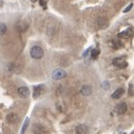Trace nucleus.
Segmentation results:
<instances>
[{
  "label": "nucleus",
  "mask_w": 134,
  "mask_h": 134,
  "mask_svg": "<svg viewBox=\"0 0 134 134\" xmlns=\"http://www.w3.org/2000/svg\"><path fill=\"white\" fill-rule=\"evenodd\" d=\"M30 56L34 59H40L44 56V50L39 46H34L30 49Z\"/></svg>",
  "instance_id": "f257e3e1"
},
{
  "label": "nucleus",
  "mask_w": 134,
  "mask_h": 134,
  "mask_svg": "<svg viewBox=\"0 0 134 134\" xmlns=\"http://www.w3.org/2000/svg\"><path fill=\"white\" fill-rule=\"evenodd\" d=\"M113 65L119 67V68H125V67L127 66V63H126V60H124L123 57H117V58L113 59Z\"/></svg>",
  "instance_id": "f03ea898"
},
{
  "label": "nucleus",
  "mask_w": 134,
  "mask_h": 134,
  "mask_svg": "<svg viewBox=\"0 0 134 134\" xmlns=\"http://www.w3.org/2000/svg\"><path fill=\"white\" fill-rule=\"evenodd\" d=\"M66 77V72L64 69H56L55 72L53 73V78L56 79V81H59Z\"/></svg>",
  "instance_id": "7ed1b4c3"
},
{
  "label": "nucleus",
  "mask_w": 134,
  "mask_h": 134,
  "mask_svg": "<svg viewBox=\"0 0 134 134\" xmlns=\"http://www.w3.org/2000/svg\"><path fill=\"white\" fill-rule=\"evenodd\" d=\"M18 95L20 96V97H23V98H26L29 96V88L26 86H21V87H19L18 88Z\"/></svg>",
  "instance_id": "20e7f679"
},
{
  "label": "nucleus",
  "mask_w": 134,
  "mask_h": 134,
  "mask_svg": "<svg viewBox=\"0 0 134 134\" xmlns=\"http://www.w3.org/2000/svg\"><path fill=\"white\" fill-rule=\"evenodd\" d=\"M75 132H76V134H87L88 127H87L85 124H79L76 126V129H75Z\"/></svg>",
  "instance_id": "39448f33"
},
{
  "label": "nucleus",
  "mask_w": 134,
  "mask_h": 134,
  "mask_svg": "<svg viewBox=\"0 0 134 134\" xmlns=\"http://www.w3.org/2000/svg\"><path fill=\"white\" fill-rule=\"evenodd\" d=\"M45 131H46V130H45V127H44L41 124L37 123V124H35V125L32 126V132L35 133V134H44Z\"/></svg>",
  "instance_id": "423d86ee"
},
{
  "label": "nucleus",
  "mask_w": 134,
  "mask_h": 134,
  "mask_svg": "<svg viewBox=\"0 0 134 134\" xmlns=\"http://www.w3.org/2000/svg\"><path fill=\"white\" fill-rule=\"evenodd\" d=\"M115 111H116V113H119V114H124V113L127 111L126 103H121V104H119V105L116 106Z\"/></svg>",
  "instance_id": "0eeeda50"
},
{
  "label": "nucleus",
  "mask_w": 134,
  "mask_h": 134,
  "mask_svg": "<svg viewBox=\"0 0 134 134\" xmlns=\"http://www.w3.org/2000/svg\"><path fill=\"white\" fill-rule=\"evenodd\" d=\"M107 25H108V21H107L106 18H104V17H100V18L97 19V26H98V28L105 29L107 27Z\"/></svg>",
  "instance_id": "6e6552de"
},
{
  "label": "nucleus",
  "mask_w": 134,
  "mask_h": 134,
  "mask_svg": "<svg viewBox=\"0 0 134 134\" xmlns=\"http://www.w3.org/2000/svg\"><path fill=\"white\" fill-rule=\"evenodd\" d=\"M43 92H44V86H43V85L36 86V87H35V90H34V97H35V98L39 97V96L43 94Z\"/></svg>",
  "instance_id": "1a4fd4ad"
},
{
  "label": "nucleus",
  "mask_w": 134,
  "mask_h": 134,
  "mask_svg": "<svg viewBox=\"0 0 134 134\" xmlns=\"http://www.w3.org/2000/svg\"><path fill=\"white\" fill-rule=\"evenodd\" d=\"M81 94L84 96H90L92 94V87L88 85H84L81 90Z\"/></svg>",
  "instance_id": "9d476101"
},
{
  "label": "nucleus",
  "mask_w": 134,
  "mask_h": 134,
  "mask_svg": "<svg viewBox=\"0 0 134 134\" xmlns=\"http://www.w3.org/2000/svg\"><path fill=\"white\" fill-rule=\"evenodd\" d=\"M17 120H18V115H17L16 113H10V114H8V116H7V121L9 123H16Z\"/></svg>",
  "instance_id": "9b49d317"
},
{
  "label": "nucleus",
  "mask_w": 134,
  "mask_h": 134,
  "mask_svg": "<svg viewBox=\"0 0 134 134\" xmlns=\"http://www.w3.org/2000/svg\"><path fill=\"white\" fill-rule=\"evenodd\" d=\"M123 94H124V90H123V88H117V90L114 92V93L112 94V98L117 99V98H120Z\"/></svg>",
  "instance_id": "f8f14e48"
},
{
  "label": "nucleus",
  "mask_w": 134,
  "mask_h": 134,
  "mask_svg": "<svg viewBox=\"0 0 134 134\" xmlns=\"http://www.w3.org/2000/svg\"><path fill=\"white\" fill-rule=\"evenodd\" d=\"M131 35H132V28L130 27V28H127L126 31L120 32L119 34V37H121V38H129V37H131Z\"/></svg>",
  "instance_id": "ddd939ff"
},
{
  "label": "nucleus",
  "mask_w": 134,
  "mask_h": 134,
  "mask_svg": "<svg viewBox=\"0 0 134 134\" xmlns=\"http://www.w3.org/2000/svg\"><path fill=\"white\" fill-rule=\"evenodd\" d=\"M7 31V26L5 23H0V35H3Z\"/></svg>",
  "instance_id": "4468645a"
},
{
  "label": "nucleus",
  "mask_w": 134,
  "mask_h": 134,
  "mask_svg": "<svg viewBox=\"0 0 134 134\" xmlns=\"http://www.w3.org/2000/svg\"><path fill=\"white\" fill-rule=\"evenodd\" d=\"M28 124H29V119H26L25 120L24 125H23V129H21V134H24L25 132H26V129L28 127Z\"/></svg>",
  "instance_id": "2eb2a0df"
},
{
  "label": "nucleus",
  "mask_w": 134,
  "mask_h": 134,
  "mask_svg": "<svg viewBox=\"0 0 134 134\" xmlns=\"http://www.w3.org/2000/svg\"><path fill=\"white\" fill-rule=\"evenodd\" d=\"M112 44H113V48L114 49H116V48H120L121 46H122V44H121V41H119V40H113L112 41Z\"/></svg>",
  "instance_id": "dca6fc26"
},
{
  "label": "nucleus",
  "mask_w": 134,
  "mask_h": 134,
  "mask_svg": "<svg viewBox=\"0 0 134 134\" xmlns=\"http://www.w3.org/2000/svg\"><path fill=\"white\" fill-rule=\"evenodd\" d=\"M98 54H99V50L98 49H93L92 50V58H93V59H96V58H97V56H98Z\"/></svg>",
  "instance_id": "f3484780"
},
{
  "label": "nucleus",
  "mask_w": 134,
  "mask_h": 134,
  "mask_svg": "<svg viewBox=\"0 0 134 134\" xmlns=\"http://www.w3.org/2000/svg\"><path fill=\"white\" fill-rule=\"evenodd\" d=\"M132 7H133V3H130V5H129V6H127V7L124 9V12H127V11H130V9H131Z\"/></svg>",
  "instance_id": "a211bd4d"
},
{
  "label": "nucleus",
  "mask_w": 134,
  "mask_h": 134,
  "mask_svg": "<svg viewBox=\"0 0 134 134\" xmlns=\"http://www.w3.org/2000/svg\"><path fill=\"white\" fill-rule=\"evenodd\" d=\"M130 95H133V84H130V91H129Z\"/></svg>",
  "instance_id": "6ab92c4d"
}]
</instances>
